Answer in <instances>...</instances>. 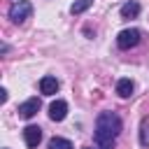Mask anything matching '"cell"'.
<instances>
[{
    "instance_id": "obj_12",
    "label": "cell",
    "mask_w": 149,
    "mask_h": 149,
    "mask_svg": "<svg viewBox=\"0 0 149 149\" xmlns=\"http://www.w3.org/2000/svg\"><path fill=\"white\" fill-rule=\"evenodd\" d=\"M91 5H93V0H77V2H72L70 12H72V14H84Z\"/></svg>"
},
{
    "instance_id": "obj_14",
    "label": "cell",
    "mask_w": 149,
    "mask_h": 149,
    "mask_svg": "<svg viewBox=\"0 0 149 149\" xmlns=\"http://www.w3.org/2000/svg\"><path fill=\"white\" fill-rule=\"evenodd\" d=\"M84 149H93V147H84Z\"/></svg>"
},
{
    "instance_id": "obj_5",
    "label": "cell",
    "mask_w": 149,
    "mask_h": 149,
    "mask_svg": "<svg viewBox=\"0 0 149 149\" xmlns=\"http://www.w3.org/2000/svg\"><path fill=\"white\" fill-rule=\"evenodd\" d=\"M23 140L30 149H35L40 142H42V128L40 126H26L23 128Z\"/></svg>"
},
{
    "instance_id": "obj_7",
    "label": "cell",
    "mask_w": 149,
    "mask_h": 149,
    "mask_svg": "<svg viewBox=\"0 0 149 149\" xmlns=\"http://www.w3.org/2000/svg\"><path fill=\"white\" fill-rule=\"evenodd\" d=\"M58 86H61V84H58L56 77H49V74H47V77L40 79V91H42L44 95H54V93L58 91Z\"/></svg>"
},
{
    "instance_id": "obj_3",
    "label": "cell",
    "mask_w": 149,
    "mask_h": 149,
    "mask_svg": "<svg viewBox=\"0 0 149 149\" xmlns=\"http://www.w3.org/2000/svg\"><path fill=\"white\" fill-rule=\"evenodd\" d=\"M140 37H142V33L137 30V28H126V30H121L119 35H116V47L119 49H133V47H137L140 44Z\"/></svg>"
},
{
    "instance_id": "obj_11",
    "label": "cell",
    "mask_w": 149,
    "mask_h": 149,
    "mask_svg": "<svg viewBox=\"0 0 149 149\" xmlns=\"http://www.w3.org/2000/svg\"><path fill=\"white\" fill-rule=\"evenodd\" d=\"M49 149H74V147H72V142L65 140V137H51V140H49Z\"/></svg>"
},
{
    "instance_id": "obj_4",
    "label": "cell",
    "mask_w": 149,
    "mask_h": 149,
    "mask_svg": "<svg viewBox=\"0 0 149 149\" xmlns=\"http://www.w3.org/2000/svg\"><path fill=\"white\" fill-rule=\"evenodd\" d=\"M16 112H19V116H21V119H33V116L40 112V100H37V98H28L26 102H21V105H19V109H16Z\"/></svg>"
},
{
    "instance_id": "obj_10",
    "label": "cell",
    "mask_w": 149,
    "mask_h": 149,
    "mask_svg": "<svg viewBox=\"0 0 149 149\" xmlns=\"http://www.w3.org/2000/svg\"><path fill=\"white\" fill-rule=\"evenodd\" d=\"M140 142L142 147H149V116H142L140 121Z\"/></svg>"
},
{
    "instance_id": "obj_2",
    "label": "cell",
    "mask_w": 149,
    "mask_h": 149,
    "mask_svg": "<svg viewBox=\"0 0 149 149\" xmlns=\"http://www.w3.org/2000/svg\"><path fill=\"white\" fill-rule=\"evenodd\" d=\"M9 19L14 21V23H26V19H30V14H33V5L28 2V0H16L12 7H9Z\"/></svg>"
},
{
    "instance_id": "obj_1",
    "label": "cell",
    "mask_w": 149,
    "mask_h": 149,
    "mask_svg": "<svg viewBox=\"0 0 149 149\" xmlns=\"http://www.w3.org/2000/svg\"><path fill=\"white\" fill-rule=\"evenodd\" d=\"M121 128H123V123L116 112H100L95 119V133H93L95 149H112Z\"/></svg>"
},
{
    "instance_id": "obj_9",
    "label": "cell",
    "mask_w": 149,
    "mask_h": 149,
    "mask_svg": "<svg viewBox=\"0 0 149 149\" xmlns=\"http://www.w3.org/2000/svg\"><path fill=\"white\" fill-rule=\"evenodd\" d=\"M137 14H140V2L128 0V2L121 5V19H135Z\"/></svg>"
},
{
    "instance_id": "obj_13",
    "label": "cell",
    "mask_w": 149,
    "mask_h": 149,
    "mask_svg": "<svg viewBox=\"0 0 149 149\" xmlns=\"http://www.w3.org/2000/svg\"><path fill=\"white\" fill-rule=\"evenodd\" d=\"M0 102H7V91L0 88Z\"/></svg>"
},
{
    "instance_id": "obj_8",
    "label": "cell",
    "mask_w": 149,
    "mask_h": 149,
    "mask_svg": "<svg viewBox=\"0 0 149 149\" xmlns=\"http://www.w3.org/2000/svg\"><path fill=\"white\" fill-rule=\"evenodd\" d=\"M133 88H135V84H133V79H128V77H121V79L116 81V93H119L121 98H130V95H133Z\"/></svg>"
},
{
    "instance_id": "obj_6",
    "label": "cell",
    "mask_w": 149,
    "mask_h": 149,
    "mask_svg": "<svg viewBox=\"0 0 149 149\" xmlns=\"http://www.w3.org/2000/svg\"><path fill=\"white\" fill-rule=\"evenodd\" d=\"M68 116V102L65 100H54L49 105V119L51 121H63Z\"/></svg>"
}]
</instances>
